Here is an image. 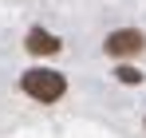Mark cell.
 I'll return each instance as SVG.
<instances>
[{"label":"cell","mask_w":146,"mask_h":138,"mask_svg":"<svg viewBox=\"0 0 146 138\" xmlns=\"http://www.w3.org/2000/svg\"><path fill=\"white\" fill-rule=\"evenodd\" d=\"M20 87L36 103H55V99H63V91H67V79L59 71H51V67H32V71L20 75Z\"/></svg>","instance_id":"cell-1"},{"label":"cell","mask_w":146,"mask_h":138,"mask_svg":"<svg viewBox=\"0 0 146 138\" xmlns=\"http://www.w3.org/2000/svg\"><path fill=\"white\" fill-rule=\"evenodd\" d=\"M146 47V36L138 28H119V32H111L107 40H103V51L111 55V59H130V55H138Z\"/></svg>","instance_id":"cell-2"},{"label":"cell","mask_w":146,"mask_h":138,"mask_svg":"<svg viewBox=\"0 0 146 138\" xmlns=\"http://www.w3.org/2000/svg\"><path fill=\"white\" fill-rule=\"evenodd\" d=\"M24 47L32 51V55H55L63 44H59V36H51V32H44V28H32L28 40H24Z\"/></svg>","instance_id":"cell-3"},{"label":"cell","mask_w":146,"mask_h":138,"mask_svg":"<svg viewBox=\"0 0 146 138\" xmlns=\"http://www.w3.org/2000/svg\"><path fill=\"white\" fill-rule=\"evenodd\" d=\"M115 75H119V83H126V87H138V83H142V71L130 67V63H119V71H115Z\"/></svg>","instance_id":"cell-4"}]
</instances>
